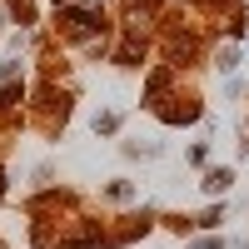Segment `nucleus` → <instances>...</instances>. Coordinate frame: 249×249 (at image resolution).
<instances>
[{
    "label": "nucleus",
    "instance_id": "f257e3e1",
    "mask_svg": "<svg viewBox=\"0 0 249 249\" xmlns=\"http://www.w3.org/2000/svg\"><path fill=\"white\" fill-rule=\"evenodd\" d=\"M224 184H230V170H210L204 175V190H224Z\"/></svg>",
    "mask_w": 249,
    "mask_h": 249
},
{
    "label": "nucleus",
    "instance_id": "f03ea898",
    "mask_svg": "<svg viewBox=\"0 0 249 249\" xmlns=\"http://www.w3.org/2000/svg\"><path fill=\"white\" fill-rule=\"evenodd\" d=\"M190 249H219V239H195Z\"/></svg>",
    "mask_w": 249,
    "mask_h": 249
}]
</instances>
